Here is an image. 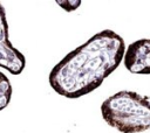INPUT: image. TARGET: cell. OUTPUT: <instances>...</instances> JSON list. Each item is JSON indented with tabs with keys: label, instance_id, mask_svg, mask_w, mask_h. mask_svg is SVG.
Masks as SVG:
<instances>
[{
	"label": "cell",
	"instance_id": "1",
	"mask_svg": "<svg viewBox=\"0 0 150 133\" xmlns=\"http://www.w3.org/2000/svg\"><path fill=\"white\" fill-rule=\"evenodd\" d=\"M125 43L121 35L104 29L68 52L49 72L52 89L69 99L96 90L121 64Z\"/></svg>",
	"mask_w": 150,
	"mask_h": 133
},
{
	"label": "cell",
	"instance_id": "2",
	"mask_svg": "<svg viewBox=\"0 0 150 133\" xmlns=\"http://www.w3.org/2000/svg\"><path fill=\"white\" fill-rule=\"evenodd\" d=\"M103 120L121 133H141L150 128V98L122 90L101 105Z\"/></svg>",
	"mask_w": 150,
	"mask_h": 133
},
{
	"label": "cell",
	"instance_id": "3",
	"mask_svg": "<svg viewBox=\"0 0 150 133\" xmlns=\"http://www.w3.org/2000/svg\"><path fill=\"white\" fill-rule=\"evenodd\" d=\"M25 66V55L9 41L6 10L0 2V68H4L12 75H20Z\"/></svg>",
	"mask_w": 150,
	"mask_h": 133
},
{
	"label": "cell",
	"instance_id": "4",
	"mask_svg": "<svg viewBox=\"0 0 150 133\" xmlns=\"http://www.w3.org/2000/svg\"><path fill=\"white\" fill-rule=\"evenodd\" d=\"M125 69L136 75H150V38H141L130 43L123 55Z\"/></svg>",
	"mask_w": 150,
	"mask_h": 133
},
{
	"label": "cell",
	"instance_id": "5",
	"mask_svg": "<svg viewBox=\"0 0 150 133\" xmlns=\"http://www.w3.org/2000/svg\"><path fill=\"white\" fill-rule=\"evenodd\" d=\"M12 93L13 89L8 77L2 71H0V111L8 106L12 98Z\"/></svg>",
	"mask_w": 150,
	"mask_h": 133
},
{
	"label": "cell",
	"instance_id": "6",
	"mask_svg": "<svg viewBox=\"0 0 150 133\" xmlns=\"http://www.w3.org/2000/svg\"><path fill=\"white\" fill-rule=\"evenodd\" d=\"M55 2H56L63 10L70 13V12L76 10V9L81 6L82 0H55Z\"/></svg>",
	"mask_w": 150,
	"mask_h": 133
}]
</instances>
